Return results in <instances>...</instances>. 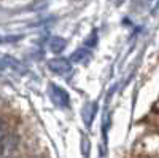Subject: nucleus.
Returning <instances> with one entry per match:
<instances>
[{"mask_svg":"<svg viewBox=\"0 0 159 158\" xmlns=\"http://www.w3.org/2000/svg\"><path fill=\"white\" fill-rule=\"evenodd\" d=\"M18 147V136L7 134L0 139V158H10Z\"/></svg>","mask_w":159,"mask_h":158,"instance_id":"f257e3e1","label":"nucleus"},{"mask_svg":"<svg viewBox=\"0 0 159 158\" xmlns=\"http://www.w3.org/2000/svg\"><path fill=\"white\" fill-rule=\"evenodd\" d=\"M48 69L56 75H65L72 70V62L67 58H54L48 61Z\"/></svg>","mask_w":159,"mask_h":158,"instance_id":"f03ea898","label":"nucleus"},{"mask_svg":"<svg viewBox=\"0 0 159 158\" xmlns=\"http://www.w3.org/2000/svg\"><path fill=\"white\" fill-rule=\"evenodd\" d=\"M49 96L51 99L54 101V104H57L59 107H65V105L69 104V94H67V91L56 86L54 83H51L49 85Z\"/></svg>","mask_w":159,"mask_h":158,"instance_id":"7ed1b4c3","label":"nucleus"},{"mask_svg":"<svg viewBox=\"0 0 159 158\" xmlns=\"http://www.w3.org/2000/svg\"><path fill=\"white\" fill-rule=\"evenodd\" d=\"M65 48H67V40H65V38H61V37L51 38V42H49V50H51L52 53L59 55V53H62Z\"/></svg>","mask_w":159,"mask_h":158,"instance_id":"20e7f679","label":"nucleus"},{"mask_svg":"<svg viewBox=\"0 0 159 158\" xmlns=\"http://www.w3.org/2000/svg\"><path fill=\"white\" fill-rule=\"evenodd\" d=\"M86 56H88V51H86V48H80V50H76L73 55L70 56V62L73 61V62H80V61H84L86 59Z\"/></svg>","mask_w":159,"mask_h":158,"instance_id":"39448f33","label":"nucleus"},{"mask_svg":"<svg viewBox=\"0 0 159 158\" xmlns=\"http://www.w3.org/2000/svg\"><path fill=\"white\" fill-rule=\"evenodd\" d=\"M84 45H86V48H94L97 45V32L96 31L91 32V35L84 40Z\"/></svg>","mask_w":159,"mask_h":158,"instance_id":"423d86ee","label":"nucleus"},{"mask_svg":"<svg viewBox=\"0 0 159 158\" xmlns=\"http://www.w3.org/2000/svg\"><path fill=\"white\" fill-rule=\"evenodd\" d=\"M94 110H96V104H91V102H89V104H86V105H84V112H88V115H89V117H88V120H86V123H88V125L92 122V117L96 115V112H94Z\"/></svg>","mask_w":159,"mask_h":158,"instance_id":"0eeeda50","label":"nucleus"},{"mask_svg":"<svg viewBox=\"0 0 159 158\" xmlns=\"http://www.w3.org/2000/svg\"><path fill=\"white\" fill-rule=\"evenodd\" d=\"M5 136V131H3V122L0 120V139H2Z\"/></svg>","mask_w":159,"mask_h":158,"instance_id":"6e6552de","label":"nucleus"},{"mask_svg":"<svg viewBox=\"0 0 159 158\" xmlns=\"http://www.w3.org/2000/svg\"><path fill=\"white\" fill-rule=\"evenodd\" d=\"M10 158H13V156H10Z\"/></svg>","mask_w":159,"mask_h":158,"instance_id":"1a4fd4ad","label":"nucleus"}]
</instances>
